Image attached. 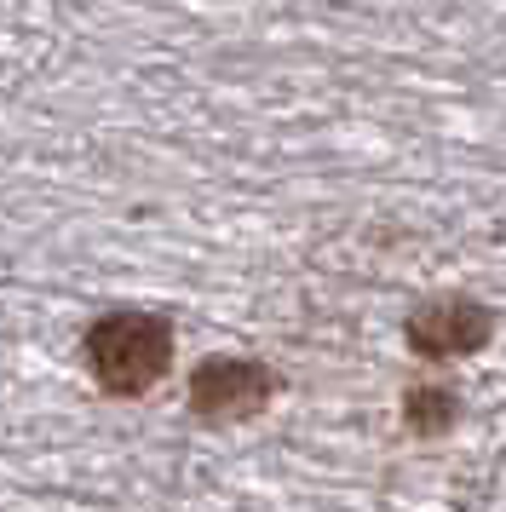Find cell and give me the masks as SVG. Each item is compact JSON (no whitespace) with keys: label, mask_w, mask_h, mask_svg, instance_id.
Returning a JSON list of instances; mask_svg holds the SVG:
<instances>
[{"label":"cell","mask_w":506,"mask_h":512,"mask_svg":"<svg viewBox=\"0 0 506 512\" xmlns=\"http://www.w3.org/2000/svg\"><path fill=\"white\" fill-rule=\"evenodd\" d=\"M173 346L179 334L161 311H104L81 334V357L110 397H144L161 386L173 369Z\"/></svg>","instance_id":"cell-1"},{"label":"cell","mask_w":506,"mask_h":512,"mask_svg":"<svg viewBox=\"0 0 506 512\" xmlns=\"http://www.w3.org/2000/svg\"><path fill=\"white\" fill-rule=\"evenodd\" d=\"M276 369L259 357H202L190 369V415L196 420H253L276 397Z\"/></svg>","instance_id":"cell-2"},{"label":"cell","mask_w":506,"mask_h":512,"mask_svg":"<svg viewBox=\"0 0 506 512\" xmlns=\"http://www.w3.org/2000/svg\"><path fill=\"white\" fill-rule=\"evenodd\" d=\"M403 334H409V351L449 363V357H472L495 340V311L472 294H432L409 311Z\"/></svg>","instance_id":"cell-3"},{"label":"cell","mask_w":506,"mask_h":512,"mask_svg":"<svg viewBox=\"0 0 506 512\" xmlns=\"http://www.w3.org/2000/svg\"><path fill=\"white\" fill-rule=\"evenodd\" d=\"M460 420V392L455 386H443V380H420L403 392V426H409L414 438H443V432H455Z\"/></svg>","instance_id":"cell-4"}]
</instances>
